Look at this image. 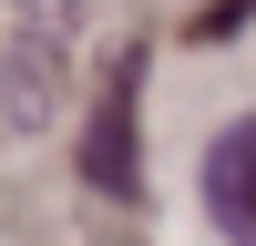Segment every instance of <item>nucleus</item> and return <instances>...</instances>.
I'll return each instance as SVG.
<instances>
[{
    "mask_svg": "<svg viewBox=\"0 0 256 246\" xmlns=\"http://www.w3.org/2000/svg\"><path fill=\"white\" fill-rule=\"evenodd\" d=\"M205 205H216V226L236 246H256V113L216 134V154H205Z\"/></svg>",
    "mask_w": 256,
    "mask_h": 246,
    "instance_id": "2",
    "label": "nucleus"
},
{
    "mask_svg": "<svg viewBox=\"0 0 256 246\" xmlns=\"http://www.w3.org/2000/svg\"><path fill=\"white\" fill-rule=\"evenodd\" d=\"M256 20V0H216V10H195V41H226V31H246Z\"/></svg>",
    "mask_w": 256,
    "mask_h": 246,
    "instance_id": "3",
    "label": "nucleus"
},
{
    "mask_svg": "<svg viewBox=\"0 0 256 246\" xmlns=\"http://www.w3.org/2000/svg\"><path fill=\"white\" fill-rule=\"evenodd\" d=\"M134 113H144V52H123L113 72H102L92 113H82V174H92L113 205H134V195H144V144H134Z\"/></svg>",
    "mask_w": 256,
    "mask_h": 246,
    "instance_id": "1",
    "label": "nucleus"
}]
</instances>
